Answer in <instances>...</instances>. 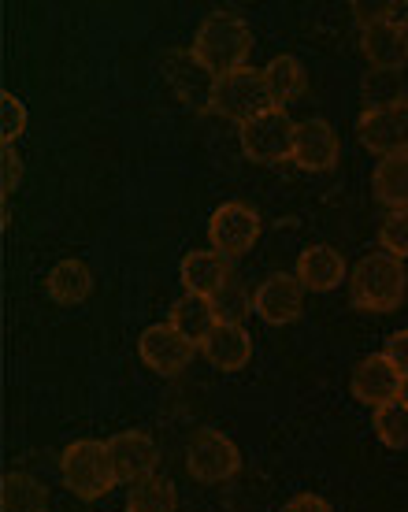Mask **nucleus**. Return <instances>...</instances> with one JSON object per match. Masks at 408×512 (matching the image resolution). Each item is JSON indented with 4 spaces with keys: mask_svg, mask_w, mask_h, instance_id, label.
<instances>
[{
    "mask_svg": "<svg viewBox=\"0 0 408 512\" xmlns=\"http://www.w3.org/2000/svg\"><path fill=\"white\" fill-rule=\"evenodd\" d=\"M193 56L201 60L212 75H230L249 67V52H253V30L242 15L234 12H212L204 15L197 34H193Z\"/></svg>",
    "mask_w": 408,
    "mask_h": 512,
    "instance_id": "1",
    "label": "nucleus"
},
{
    "mask_svg": "<svg viewBox=\"0 0 408 512\" xmlns=\"http://www.w3.org/2000/svg\"><path fill=\"white\" fill-rule=\"evenodd\" d=\"M405 264L390 253H368L349 271V305L360 312H397L405 301Z\"/></svg>",
    "mask_w": 408,
    "mask_h": 512,
    "instance_id": "2",
    "label": "nucleus"
},
{
    "mask_svg": "<svg viewBox=\"0 0 408 512\" xmlns=\"http://www.w3.org/2000/svg\"><path fill=\"white\" fill-rule=\"evenodd\" d=\"M60 479L82 501H97L112 487H119L112 457H108V442H97V438H78V442H71L64 449V457H60Z\"/></svg>",
    "mask_w": 408,
    "mask_h": 512,
    "instance_id": "3",
    "label": "nucleus"
},
{
    "mask_svg": "<svg viewBox=\"0 0 408 512\" xmlns=\"http://www.w3.org/2000/svg\"><path fill=\"white\" fill-rule=\"evenodd\" d=\"M294 134L297 123L290 119L286 108H268L256 119L238 127V141H242L245 160L253 164H282L294 160Z\"/></svg>",
    "mask_w": 408,
    "mask_h": 512,
    "instance_id": "4",
    "label": "nucleus"
},
{
    "mask_svg": "<svg viewBox=\"0 0 408 512\" xmlns=\"http://www.w3.org/2000/svg\"><path fill=\"white\" fill-rule=\"evenodd\" d=\"M271 108L268 86H264V71L256 67H242V71H230V75L216 78V97H212V112L230 123H249L260 112Z\"/></svg>",
    "mask_w": 408,
    "mask_h": 512,
    "instance_id": "5",
    "label": "nucleus"
},
{
    "mask_svg": "<svg viewBox=\"0 0 408 512\" xmlns=\"http://www.w3.org/2000/svg\"><path fill=\"white\" fill-rule=\"evenodd\" d=\"M357 138L379 160L408 153V97H394L390 104H371L368 112H360Z\"/></svg>",
    "mask_w": 408,
    "mask_h": 512,
    "instance_id": "6",
    "label": "nucleus"
},
{
    "mask_svg": "<svg viewBox=\"0 0 408 512\" xmlns=\"http://www.w3.org/2000/svg\"><path fill=\"white\" fill-rule=\"evenodd\" d=\"M242 468V453L230 442L223 431H197L193 442L186 446V472L204 483V487H216V483H227L234 479Z\"/></svg>",
    "mask_w": 408,
    "mask_h": 512,
    "instance_id": "7",
    "label": "nucleus"
},
{
    "mask_svg": "<svg viewBox=\"0 0 408 512\" xmlns=\"http://www.w3.org/2000/svg\"><path fill=\"white\" fill-rule=\"evenodd\" d=\"M164 78L175 90L186 108L193 112H212V97H216V75L193 56V49H171L164 56Z\"/></svg>",
    "mask_w": 408,
    "mask_h": 512,
    "instance_id": "8",
    "label": "nucleus"
},
{
    "mask_svg": "<svg viewBox=\"0 0 408 512\" xmlns=\"http://www.w3.org/2000/svg\"><path fill=\"white\" fill-rule=\"evenodd\" d=\"M208 242L216 253L230 256H242L249 253L256 242H260V212L242 201H227L219 205L208 219Z\"/></svg>",
    "mask_w": 408,
    "mask_h": 512,
    "instance_id": "9",
    "label": "nucleus"
},
{
    "mask_svg": "<svg viewBox=\"0 0 408 512\" xmlns=\"http://www.w3.org/2000/svg\"><path fill=\"white\" fill-rule=\"evenodd\" d=\"M193 353H197V346H193L186 334L175 331L171 323H153L138 338V357L156 375H179L193 360Z\"/></svg>",
    "mask_w": 408,
    "mask_h": 512,
    "instance_id": "10",
    "label": "nucleus"
},
{
    "mask_svg": "<svg viewBox=\"0 0 408 512\" xmlns=\"http://www.w3.org/2000/svg\"><path fill=\"white\" fill-rule=\"evenodd\" d=\"M301 308H305V286L297 282V275H268L253 290V312L271 327H286V323L301 320Z\"/></svg>",
    "mask_w": 408,
    "mask_h": 512,
    "instance_id": "11",
    "label": "nucleus"
},
{
    "mask_svg": "<svg viewBox=\"0 0 408 512\" xmlns=\"http://www.w3.org/2000/svg\"><path fill=\"white\" fill-rule=\"evenodd\" d=\"M108 457H112L115 479L134 487L141 479L156 475L160 446H156L153 435H145V431H119V435L108 438Z\"/></svg>",
    "mask_w": 408,
    "mask_h": 512,
    "instance_id": "12",
    "label": "nucleus"
},
{
    "mask_svg": "<svg viewBox=\"0 0 408 512\" xmlns=\"http://www.w3.org/2000/svg\"><path fill=\"white\" fill-rule=\"evenodd\" d=\"M338 156H342V141H338V130L327 123V119H305V123H297V134H294V164L301 171H331L338 164Z\"/></svg>",
    "mask_w": 408,
    "mask_h": 512,
    "instance_id": "13",
    "label": "nucleus"
},
{
    "mask_svg": "<svg viewBox=\"0 0 408 512\" xmlns=\"http://www.w3.org/2000/svg\"><path fill=\"white\" fill-rule=\"evenodd\" d=\"M353 397L368 409H383L390 401H397L401 394V372L383 357V353H371L353 368Z\"/></svg>",
    "mask_w": 408,
    "mask_h": 512,
    "instance_id": "14",
    "label": "nucleus"
},
{
    "mask_svg": "<svg viewBox=\"0 0 408 512\" xmlns=\"http://www.w3.org/2000/svg\"><path fill=\"white\" fill-rule=\"evenodd\" d=\"M297 282L305 286V294H331L342 286V279H349L345 260L334 245H308L297 256Z\"/></svg>",
    "mask_w": 408,
    "mask_h": 512,
    "instance_id": "15",
    "label": "nucleus"
},
{
    "mask_svg": "<svg viewBox=\"0 0 408 512\" xmlns=\"http://www.w3.org/2000/svg\"><path fill=\"white\" fill-rule=\"evenodd\" d=\"M201 353L219 372H242L253 360V334L242 323H216L201 342Z\"/></svg>",
    "mask_w": 408,
    "mask_h": 512,
    "instance_id": "16",
    "label": "nucleus"
},
{
    "mask_svg": "<svg viewBox=\"0 0 408 512\" xmlns=\"http://www.w3.org/2000/svg\"><path fill=\"white\" fill-rule=\"evenodd\" d=\"M179 279H182V286H186V294L212 297L234 279V271H230L227 256L216 253V249H193V253L182 256Z\"/></svg>",
    "mask_w": 408,
    "mask_h": 512,
    "instance_id": "17",
    "label": "nucleus"
},
{
    "mask_svg": "<svg viewBox=\"0 0 408 512\" xmlns=\"http://www.w3.org/2000/svg\"><path fill=\"white\" fill-rule=\"evenodd\" d=\"M360 52L368 56V64L375 71H397L408 64V38L401 23L386 19V23L364 26L360 30Z\"/></svg>",
    "mask_w": 408,
    "mask_h": 512,
    "instance_id": "18",
    "label": "nucleus"
},
{
    "mask_svg": "<svg viewBox=\"0 0 408 512\" xmlns=\"http://www.w3.org/2000/svg\"><path fill=\"white\" fill-rule=\"evenodd\" d=\"M375 201L390 212H408V153L383 156L371 171Z\"/></svg>",
    "mask_w": 408,
    "mask_h": 512,
    "instance_id": "19",
    "label": "nucleus"
},
{
    "mask_svg": "<svg viewBox=\"0 0 408 512\" xmlns=\"http://www.w3.org/2000/svg\"><path fill=\"white\" fill-rule=\"evenodd\" d=\"M264 86H268L271 108L294 104L308 86L305 64H301L297 56H290V52H282V56H275V60L264 67Z\"/></svg>",
    "mask_w": 408,
    "mask_h": 512,
    "instance_id": "20",
    "label": "nucleus"
},
{
    "mask_svg": "<svg viewBox=\"0 0 408 512\" xmlns=\"http://www.w3.org/2000/svg\"><path fill=\"white\" fill-rule=\"evenodd\" d=\"M45 290L56 305H82L93 294V271L82 260H60L45 279Z\"/></svg>",
    "mask_w": 408,
    "mask_h": 512,
    "instance_id": "21",
    "label": "nucleus"
},
{
    "mask_svg": "<svg viewBox=\"0 0 408 512\" xmlns=\"http://www.w3.org/2000/svg\"><path fill=\"white\" fill-rule=\"evenodd\" d=\"M171 327L179 334H186L193 346L201 349V342L208 338V331L216 327V312H212V297H197V294H182L175 305H171Z\"/></svg>",
    "mask_w": 408,
    "mask_h": 512,
    "instance_id": "22",
    "label": "nucleus"
},
{
    "mask_svg": "<svg viewBox=\"0 0 408 512\" xmlns=\"http://www.w3.org/2000/svg\"><path fill=\"white\" fill-rule=\"evenodd\" d=\"M0 512H49V494L34 475L8 472L0 479Z\"/></svg>",
    "mask_w": 408,
    "mask_h": 512,
    "instance_id": "23",
    "label": "nucleus"
},
{
    "mask_svg": "<svg viewBox=\"0 0 408 512\" xmlns=\"http://www.w3.org/2000/svg\"><path fill=\"white\" fill-rule=\"evenodd\" d=\"M127 512H179V490L171 479L149 475L127 490Z\"/></svg>",
    "mask_w": 408,
    "mask_h": 512,
    "instance_id": "24",
    "label": "nucleus"
},
{
    "mask_svg": "<svg viewBox=\"0 0 408 512\" xmlns=\"http://www.w3.org/2000/svg\"><path fill=\"white\" fill-rule=\"evenodd\" d=\"M212 312H216V323H242L253 312V294L238 279H230L219 294H212Z\"/></svg>",
    "mask_w": 408,
    "mask_h": 512,
    "instance_id": "25",
    "label": "nucleus"
},
{
    "mask_svg": "<svg viewBox=\"0 0 408 512\" xmlns=\"http://www.w3.org/2000/svg\"><path fill=\"white\" fill-rule=\"evenodd\" d=\"M375 435L383 438L390 449L408 446V405L405 401H390L383 409H375Z\"/></svg>",
    "mask_w": 408,
    "mask_h": 512,
    "instance_id": "26",
    "label": "nucleus"
},
{
    "mask_svg": "<svg viewBox=\"0 0 408 512\" xmlns=\"http://www.w3.org/2000/svg\"><path fill=\"white\" fill-rule=\"evenodd\" d=\"M26 134V104L12 90L0 93V141L15 145Z\"/></svg>",
    "mask_w": 408,
    "mask_h": 512,
    "instance_id": "27",
    "label": "nucleus"
},
{
    "mask_svg": "<svg viewBox=\"0 0 408 512\" xmlns=\"http://www.w3.org/2000/svg\"><path fill=\"white\" fill-rule=\"evenodd\" d=\"M379 245H383V253L405 260L408 256V212H386L383 227H379Z\"/></svg>",
    "mask_w": 408,
    "mask_h": 512,
    "instance_id": "28",
    "label": "nucleus"
},
{
    "mask_svg": "<svg viewBox=\"0 0 408 512\" xmlns=\"http://www.w3.org/2000/svg\"><path fill=\"white\" fill-rule=\"evenodd\" d=\"M19 179H23V156L15 145H4L0 149V193H4V201L19 190Z\"/></svg>",
    "mask_w": 408,
    "mask_h": 512,
    "instance_id": "29",
    "label": "nucleus"
},
{
    "mask_svg": "<svg viewBox=\"0 0 408 512\" xmlns=\"http://www.w3.org/2000/svg\"><path fill=\"white\" fill-rule=\"evenodd\" d=\"M383 357L390 360L397 372H401V379H405V375H408V327H405V331H394L390 338H386Z\"/></svg>",
    "mask_w": 408,
    "mask_h": 512,
    "instance_id": "30",
    "label": "nucleus"
},
{
    "mask_svg": "<svg viewBox=\"0 0 408 512\" xmlns=\"http://www.w3.org/2000/svg\"><path fill=\"white\" fill-rule=\"evenodd\" d=\"M353 15H357L360 30H364V26L386 23V19H390V4H364V0H357V4H353Z\"/></svg>",
    "mask_w": 408,
    "mask_h": 512,
    "instance_id": "31",
    "label": "nucleus"
},
{
    "mask_svg": "<svg viewBox=\"0 0 408 512\" xmlns=\"http://www.w3.org/2000/svg\"><path fill=\"white\" fill-rule=\"evenodd\" d=\"M282 512H334V509H331V501L319 498V494H297V498L286 501Z\"/></svg>",
    "mask_w": 408,
    "mask_h": 512,
    "instance_id": "32",
    "label": "nucleus"
},
{
    "mask_svg": "<svg viewBox=\"0 0 408 512\" xmlns=\"http://www.w3.org/2000/svg\"><path fill=\"white\" fill-rule=\"evenodd\" d=\"M397 401H405V405H408V375L401 379V394H397Z\"/></svg>",
    "mask_w": 408,
    "mask_h": 512,
    "instance_id": "33",
    "label": "nucleus"
},
{
    "mask_svg": "<svg viewBox=\"0 0 408 512\" xmlns=\"http://www.w3.org/2000/svg\"><path fill=\"white\" fill-rule=\"evenodd\" d=\"M401 30H405V38H408V8H405V19H401Z\"/></svg>",
    "mask_w": 408,
    "mask_h": 512,
    "instance_id": "34",
    "label": "nucleus"
}]
</instances>
